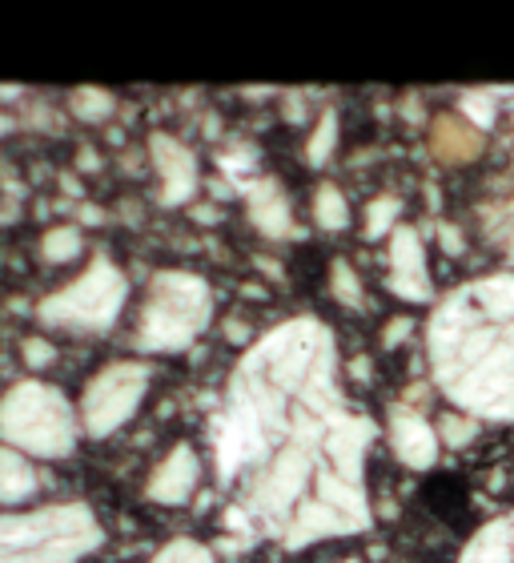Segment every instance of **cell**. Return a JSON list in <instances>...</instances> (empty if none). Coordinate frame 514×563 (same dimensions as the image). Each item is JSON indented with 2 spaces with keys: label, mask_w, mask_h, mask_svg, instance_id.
<instances>
[{
  "label": "cell",
  "mask_w": 514,
  "mask_h": 563,
  "mask_svg": "<svg viewBox=\"0 0 514 563\" xmlns=\"http://www.w3.org/2000/svg\"><path fill=\"white\" fill-rule=\"evenodd\" d=\"M487 560L494 563H514V519H506V523H494L491 531H482V548H479ZM482 563V560H474Z\"/></svg>",
  "instance_id": "6da1fadb"
}]
</instances>
